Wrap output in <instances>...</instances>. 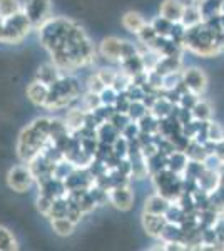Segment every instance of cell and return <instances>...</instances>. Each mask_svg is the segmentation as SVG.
Wrapping results in <instances>:
<instances>
[{
  "label": "cell",
  "mask_w": 224,
  "mask_h": 251,
  "mask_svg": "<svg viewBox=\"0 0 224 251\" xmlns=\"http://www.w3.org/2000/svg\"><path fill=\"white\" fill-rule=\"evenodd\" d=\"M206 134L211 143L219 144L224 141V127H221L218 123H209L207 124V129H206Z\"/></svg>",
  "instance_id": "cell-20"
},
{
  "label": "cell",
  "mask_w": 224,
  "mask_h": 251,
  "mask_svg": "<svg viewBox=\"0 0 224 251\" xmlns=\"http://www.w3.org/2000/svg\"><path fill=\"white\" fill-rule=\"evenodd\" d=\"M171 203L168 201V198L162 196V194H152L146 200L144 203V213L149 214H164L168 213Z\"/></svg>",
  "instance_id": "cell-13"
},
{
  "label": "cell",
  "mask_w": 224,
  "mask_h": 251,
  "mask_svg": "<svg viewBox=\"0 0 224 251\" xmlns=\"http://www.w3.org/2000/svg\"><path fill=\"white\" fill-rule=\"evenodd\" d=\"M19 243L7 226L0 225V251H17Z\"/></svg>",
  "instance_id": "cell-16"
},
{
  "label": "cell",
  "mask_w": 224,
  "mask_h": 251,
  "mask_svg": "<svg viewBox=\"0 0 224 251\" xmlns=\"http://www.w3.org/2000/svg\"><path fill=\"white\" fill-rule=\"evenodd\" d=\"M181 80L182 86L186 87V91H189L191 94L201 97L204 96L207 89V75L202 69L199 67H187L181 72Z\"/></svg>",
  "instance_id": "cell-4"
},
{
  "label": "cell",
  "mask_w": 224,
  "mask_h": 251,
  "mask_svg": "<svg viewBox=\"0 0 224 251\" xmlns=\"http://www.w3.org/2000/svg\"><path fill=\"white\" fill-rule=\"evenodd\" d=\"M49 92H50V87H49L47 84L40 82L37 79L32 80L25 89L27 99L37 107H46V102L49 99Z\"/></svg>",
  "instance_id": "cell-9"
},
{
  "label": "cell",
  "mask_w": 224,
  "mask_h": 251,
  "mask_svg": "<svg viewBox=\"0 0 224 251\" xmlns=\"http://www.w3.org/2000/svg\"><path fill=\"white\" fill-rule=\"evenodd\" d=\"M75 221H72L69 216H50V226L57 236L67 238L75 231Z\"/></svg>",
  "instance_id": "cell-12"
},
{
  "label": "cell",
  "mask_w": 224,
  "mask_h": 251,
  "mask_svg": "<svg viewBox=\"0 0 224 251\" xmlns=\"http://www.w3.org/2000/svg\"><path fill=\"white\" fill-rule=\"evenodd\" d=\"M60 77H62V74H60L59 67H57L55 64H44V66H40L37 71V75H35V79L47 84L49 87H50L52 84H55Z\"/></svg>",
  "instance_id": "cell-14"
},
{
  "label": "cell",
  "mask_w": 224,
  "mask_h": 251,
  "mask_svg": "<svg viewBox=\"0 0 224 251\" xmlns=\"http://www.w3.org/2000/svg\"><path fill=\"white\" fill-rule=\"evenodd\" d=\"M5 42V20L0 17V44Z\"/></svg>",
  "instance_id": "cell-22"
},
{
  "label": "cell",
  "mask_w": 224,
  "mask_h": 251,
  "mask_svg": "<svg viewBox=\"0 0 224 251\" xmlns=\"http://www.w3.org/2000/svg\"><path fill=\"white\" fill-rule=\"evenodd\" d=\"M54 203H55L54 198L47 196V194H44V193H40L37 196V200H35L37 211L42 214V216H46V218H50L52 213H54Z\"/></svg>",
  "instance_id": "cell-19"
},
{
  "label": "cell",
  "mask_w": 224,
  "mask_h": 251,
  "mask_svg": "<svg viewBox=\"0 0 224 251\" xmlns=\"http://www.w3.org/2000/svg\"><path fill=\"white\" fill-rule=\"evenodd\" d=\"M107 198L111 204L119 211H129L134 204V194L125 184H117L111 191H107Z\"/></svg>",
  "instance_id": "cell-5"
},
{
  "label": "cell",
  "mask_w": 224,
  "mask_h": 251,
  "mask_svg": "<svg viewBox=\"0 0 224 251\" xmlns=\"http://www.w3.org/2000/svg\"><path fill=\"white\" fill-rule=\"evenodd\" d=\"M121 24H122V27L129 32V34L137 35L142 29H144L148 22H146V19L142 17V14H139V12L129 10L121 17Z\"/></svg>",
  "instance_id": "cell-11"
},
{
  "label": "cell",
  "mask_w": 224,
  "mask_h": 251,
  "mask_svg": "<svg viewBox=\"0 0 224 251\" xmlns=\"http://www.w3.org/2000/svg\"><path fill=\"white\" fill-rule=\"evenodd\" d=\"M186 3H182L181 0H162L159 5V15L169 20L174 25H179L182 20V14H184Z\"/></svg>",
  "instance_id": "cell-7"
},
{
  "label": "cell",
  "mask_w": 224,
  "mask_h": 251,
  "mask_svg": "<svg viewBox=\"0 0 224 251\" xmlns=\"http://www.w3.org/2000/svg\"><path fill=\"white\" fill-rule=\"evenodd\" d=\"M52 0H25L24 3V14L30 20L32 27L39 29L42 24L50 19Z\"/></svg>",
  "instance_id": "cell-3"
},
{
  "label": "cell",
  "mask_w": 224,
  "mask_h": 251,
  "mask_svg": "<svg viewBox=\"0 0 224 251\" xmlns=\"http://www.w3.org/2000/svg\"><path fill=\"white\" fill-rule=\"evenodd\" d=\"M221 245H223V246H221V250H224V236L221 238Z\"/></svg>",
  "instance_id": "cell-24"
},
{
  "label": "cell",
  "mask_w": 224,
  "mask_h": 251,
  "mask_svg": "<svg viewBox=\"0 0 224 251\" xmlns=\"http://www.w3.org/2000/svg\"><path fill=\"white\" fill-rule=\"evenodd\" d=\"M87 89H89V92L91 94H97L99 96L100 92L105 89V84L102 82V79L99 77V74H92V75H89V79H87Z\"/></svg>",
  "instance_id": "cell-21"
},
{
  "label": "cell",
  "mask_w": 224,
  "mask_h": 251,
  "mask_svg": "<svg viewBox=\"0 0 224 251\" xmlns=\"http://www.w3.org/2000/svg\"><path fill=\"white\" fill-rule=\"evenodd\" d=\"M166 226H168V220L164 214H149L142 213V228L144 231L152 238H162Z\"/></svg>",
  "instance_id": "cell-8"
},
{
  "label": "cell",
  "mask_w": 224,
  "mask_h": 251,
  "mask_svg": "<svg viewBox=\"0 0 224 251\" xmlns=\"http://www.w3.org/2000/svg\"><path fill=\"white\" fill-rule=\"evenodd\" d=\"M189 2H191V3H201L202 0H189Z\"/></svg>",
  "instance_id": "cell-23"
},
{
  "label": "cell",
  "mask_w": 224,
  "mask_h": 251,
  "mask_svg": "<svg viewBox=\"0 0 224 251\" xmlns=\"http://www.w3.org/2000/svg\"><path fill=\"white\" fill-rule=\"evenodd\" d=\"M122 44L124 40L117 37H105L99 44V55L109 62H121L122 60Z\"/></svg>",
  "instance_id": "cell-6"
},
{
  "label": "cell",
  "mask_w": 224,
  "mask_h": 251,
  "mask_svg": "<svg viewBox=\"0 0 224 251\" xmlns=\"http://www.w3.org/2000/svg\"><path fill=\"white\" fill-rule=\"evenodd\" d=\"M50 137V119L39 117L22 129L17 139V156L24 163H30L35 156L42 154L44 146Z\"/></svg>",
  "instance_id": "cell-1"
},
{
  "label": "cell",
  "mask_w": 224,
  "mask_h": 251,
  "mask_svg": "<svg viewBox=\"0 0 224 251\" xmlns=\"http://www.w3.org/2000/svg\"><path fill=\"white\" fill-rule=\"evenodd\" d=\"M5 181L12 191L24 194L32 188V184H34V181H35V176H34V173H32V169L28 168V164H17V166H12L9 169V173H7V176H5Z\"/></svg>",
  "instance_id": "cell-2"
},
{
  "label": "cell",
  "mask_w": 224,
  "mask_h": 251,
  "mask_svg": "<svg viewBox=\"0 0 224 251\" xmlns=\"http://www.w3.org/2000/svg\"><path fill=\"white\" fill-rule=\"evenodd\" d=\"M24 10V3L20 0H0V17L3 20L14 17Z\"/></svg>",
  "instance_id": "cell-17"
},
{
  "label": "cell",
  "mask_w": 224,
  "mask_h": 251,
  "mask_svg": "<svg viewBox=\"0 0 224 251\" xmlns=\"http://www.w3.org/2000/svg\"><path fill=\"white\" fill-rule=\"evenodd\" d=\"M189 112L194 119L199 121V123H209L211 116H213V109H211L209 102H206V100H199V99L196 100V104L191 107Z\"/></svg>",
  "instance_id": "cell-15"
},
{
  "label": "cell",
  "mask_w": 224,
  "mask_h": 251,
  "mask_svg": "<svg viewBox=\"0 0 224 251\" xmlns=\"http://www.w3.org/2000/svg\"><path fill=\"white\" fill-rule=\"evenodd\" d=\"M201 24H204V14H202L201 3H189V5H186L184 14H182V20L179 25L184 30H187L196 25H201Z\"/></svg>",
  "instance_id": "cell-10"
},
{
  "label": "cell",
  "mask_w": 224,
  "mask_h": 251,
  "mask_svg": "<svg viewBox=\"0 0 224 251\" xmlns=\"http://www.w3.org/2000/svg\"><path fill=\"white\" fill-rule=\"evenodd\" d=\"M84 124H85V112H82L80 109H71V111L67 112L66 129H71V131H79Z\"/></svg>",
  "instance_id": "cell-18"
}]
</instances>
